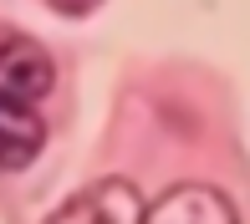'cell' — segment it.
<instances>
[{
	"label": "cell",
	"mask_w": 250,
	"mask_h": 224,
	"mask_svg": "<svg viewBox=\"0 0 250 224\" xmlns=\"http://www.w3.org/2000/svg\"><path fill=\"white\" fill-rule=\"evenodd\" d=\"M56 87V61L36 36L16 26H0V97L16 102H41Z\"/></svg>",
	"instance_id": "cell-1"
},
{
	"label": "cell",
	"mask_w": 250,
	"mask_h": 224,
	"mask_svg": "<svg viewBox=\"0 0 250 224\" xmlns=\"http://www.w3.org/2000/svg\"><path fill=\"white\" fill-rule=\"evenodd\" d=\"M51 224H143V194L128 178H97L62 209H51Z\"/></svg>",
	"instance_id": "cell-2"
},
{
	"label": "cell",
	"mask_w": 250,
	"mask_h": 224,
	"mask_svg": "<svg viewBox=\"0 0 250 224\" xmlns=\"http://www.w3.org/2000/svg\"><path fill=\"white\" fill-rule=\"evenodd\" d=\"M143 224H240V209L209 184H174L158 204H143Z\"/></svg>",
	"instance_id": "cell-3"
},
{
	"label": "cell",
	"mask_w": 250,
	"mask_h": 224,
	"mask_svg": "<svg viewBox=\"0 0 250 224\" xmlns=\"http://www.w3.org/2000/svg\"><path fill=\"white\" fill-rule=\"evenodd\" d=\"M41 148H46V117L36 112V102L0 97V168L21 173L41 158Z\"/></svg>",
	"instance_id": "cell-4"
},
{
	"label": "cell",
	"mask_w": 250,
	"mask_h": 224,
	"mask_svg": "<svg viewBox=\"0 0 250 224\" xmlns=\"http://www.w3.org/2000/svg\"><path fill=\"white\" fill-rule=\"evenodd\" d=\"M46 5L56 10V16H66V20H82V16H92L102 0H46Z\"/></svg>",
	"instance_id": "cell-5"
}]
</instances>
